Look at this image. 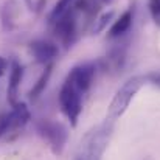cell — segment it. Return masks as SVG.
<instances>
[{
  "label": "cell",
  "instance_id": "4",
  "mask_svg": "<svg viewBox=\"0 0 160 160\" xmlns=\"http://www.w3.org/2000/svg\"><path fill=\"white\" fill-rule=\"evenodd\" d=\"M54 23V34L59 39V42L65 47L70 48L79 34V12L75 6H70L67 11H64Z\"/></svg>",
  "mask_w": 160,
  "mask_h": 160
},
{
  "label": "cell",
  "instance_id": "9",
  "mask_svg": "<svg viewBox=\"0 0 160 160\" xmlns=\"http://www.w3.org/2000/svg\"><path fill=\"white\" fill-rule=\"evenodd\" d=\"M132 20H134V11H132V9L124 11V12L115 20V23L110 27L109 34H107L109 39H117V38H121L123 34H126V33L131 30Z\"/></svg>",
  "mask_w": 160,
  "mask_h": 160
},
{
  "label": "cell",
  "instance_id": "11",
  "mask_svg": "<svg viewBox=\"0 0 160 160\" xmlns=\"http://www.w3.org/2000/svg\"><path fill=\"white\" fill-rule=\"evenodd\" d=\"M19 14V5L16 0H8L5 2L3 8H2V25L5 28V31H11L16 25V19Z\"/></svg>",
  "mask_w": 160,
  "mask_h": 160
},
{
  "label": "cell",
  "instance_id": "6",
  "mask_svg": "<svg viewBox=\"0 0 160 160\" xmlns=\"http://www.w3.org/2000/svg\"><path fill=\"white\" fill-rule=\"evenodd\" d=\"M95 72H97V67H95L93 62H84V64H79V65L73 67L67 76L75 82V86L82 93H87L89 89L92 87V82H93V78H95Z\"/></svg>",
  "mask_w": 160,
  "mask_h": 160
},
{
  "label": "cell",
  "instance_id": "14",
  "mask_svg": "<svg viewBox=\"0 0 160 160\" xmlns=\"http://www.w3.org/2000/svg\"><path fill=\"white\" fill-rule=\"evenodd\" d=\"M112 19H113V11H107L104 14H101L100 17H95L93 27H92V33H93V34H98V33L104 31Z\"/></svg>",
  "mask_w": 160,
  "mask_h": 160
},
{
  "label": "cell",
  "instance_id": "18",
  "mask_svg": "<svg viewBox=\"0 0 160 160\" xmlns=\"http://www.w3.org/2000/svg\"><path fill=\"white\" fill-rule=\"evenodd\" d=\"M151 82H152L156 87H159V89H160V73H157V75H152Z\"/></svg>",
  "mask_w": 160,
  "mask_h": 160
},
{
  "label": "cell",
  "instance_id": "7",
  "mask_svg": "<svg viewBox=\"0 0 160 160\" xmlns=\"http://www.w3.org/2000/svg\"><path fill=\"white\" fill-rule=\"evenodd\" d=\"M30 52L38 64H50L53 59L58 58L59 48L54 42L39 39V41H34L30 44Z\"/></svg>",
  "mask_w": 160,
  "mask_h": 160
},
{
  "label": "cell",
  "instance_id": "5",
  "mask_svg": "<svg viewBox=\"0 0 160 160\" xmlns=\"http://www.w3.org/2000/svg\"><path fill=\"white\" fill-rule=\"evenodd\" d=\"M38 132L48 143L54 156H61L64 152L68 140V129L65 124L52 120H42L38 123Z\"/></svg>",
  "mask_w": 160,
  "mask_h": 160
},
{
  "label": "cell",
  "instance_id": "16",
  "mask_svg": "<svg viewBox=\"0 0 160 160\" xmlns=\"http://www.w3.org/2000/svg\"><path fill=\"white\" fill-rule=\"evenodd\" d=\"M9 132H14V128H12L11 113L8 112V113H2L0 115V138L5 137Z\"/></svg>",
  "mask_w": 160,
  "mask_h": 160
},
{
  "label": "cell",
  "instance_id": "1",
  "mask_svg": "<svg viewBox=\"0 0 160 160\" xmlns=\"http://www.w3.org/2000/svg\"><path fill=\"white\" fill-rule=\"evenodd\" d=\"M113 120L106 118L103 123L92 128L81 140L78 151L73 160H101L104 151L109 146L112 132H113Z\"/></svg>",
  "mask_w": 160,
  "mask_h": 160
},
{
  "label": "cell",
  "instance_id": "12",
  "mask_svg": "<svg viewBox=\"0 0 160 160\" xmlns=\"http://www.w3.org/2000/svg\"><path fill=\"white\" fill-rule=\"evenodd\" d=\"M52 72H53V64L50 62V64H47L45 70L42 72V75L38 78L36 84H34L33 89L30 90V98H31V100H36V98H39V97L42 95V92L45 90V87H47V84H48V81H50Z\"/></svg>",
  "mask_w": 160,
  "mask_h": 160
},
{
  "label": "cell",
  "instance_id": "19",
  "mask_svg": "<svg viewBox=\"0 0 160 160\" xmlns=\"http://www.w3.org/2000/svg\"><path fill=\"white\" fill-rule=\"evenodd\" d=\"M100 3H106V5H109V3H112L113 0H98Z\"/></svg>",
  "mask_w": 160,
  "mask_h": 160
},
{
  "label": "cell",
  "instance_id": "13",
  "mask_svg": "<svg viewBox=\"0 0 160 160\" xmlns=\"http://www.w3.org/2000/svg\"><path fill=\"white\" fill-rule=\"evenodd\" d=\"M107 61V65L113 70H120L126 61V50L124 47H117L113 50H110V53L107 54L106 58Z\"/></svg>",
  "mask_w": 160,
  "mask_h": 160
},
{
  "label": "cell",
  "instance_id": "3",
  "mask_svg": "<svg viewBox=\"0 0 160 160\" xmlns=\"http://www.w3.org/2000/svg\"><path fill=\"white\" fill-rule=\"evenodd\" d=\"M82 97H84V93L67 76L61 87V92H59V106H61L62 113L68 118V121L73 128L78 124L79 115L82 112Z\"/></svg>",
  "mask_w": 160,
  "mask_h": 160
},
{
  "label": "cell",
  "instance_id": "2",
  "mask_svg": "<svg viewBox=\"0 0 160 160\" xmlns=\"http://www.w3.org/2000/svg\"><path fill=\"white\" fill-rule=\"evenodd\" d=\"M151 78H152V75H146V76L140 75V76H134V78L128 79L120 87V90L115 93L113 100L110 101V106H109L106 118L117 121L128 110V107L131 104V101L134 100V97L137 95V92L143 86H146L148 82H151Z\"/></svg>",
  "mask_w": 160,
  "mask_h": 160
},
{
  "label": "cell",
  "instance_id": "15",
  "mask_svg": "<svg viewBox=\"0 0 160 160\" xmlns=\"http://www.w3.org/2000/svg\"><path fill=\"white\" fill-rule=\"evenodd\" d=\"M75 0H58L56 2V5H54V8L52 9V12H50V22L53 23L54 20L64 12V11H67L70 6H72V3H73Z\"/></svg>",
  "mask_w": 160,
  "mask_h": 160
},
{
  "label": "cell",
  "instance_id": "8",
  "mask_svg": "<svg viewBox=\"0 0 160 160\" xmlns=\"http://www.w3.org/2000/svg\"><path fill=\"white\" fill-rule=\"evenodd\" d=\"M22 78H23V67H22V64L17 62V61H12L11 72H9V81H8V101H9L11 106L17 103Z\"/></svg>",
  "mask_w": 160,
  "mask_h": 160
},
{
  "label": "cell",
  "instance_id": "10",
  "mask_svg": "<svg viewBox=\"0 0 160 160\" xmlns=\"http://www.w3.org/2000/svg\"><path fill=\"white\" fill-rule=\"evenodd\" d=\"M9 113H11L14 132L19 131V129H23L27 126V123L30 121V118H31V113H30L27 104L25 103H19V101L16 104H12V109L9 110Z\"/></svg>",
  "mask_w": 160,
  "mask_h": 160
},
{
  "label": "cell",
  "instance_id": "17",
  "mask_svg": "<svg viewBox=\"0 0 160 160\" xmlns=\"http://www.w3.org/2000/svg\"><path fill=\"white\" fill-rule=\"evenodd\" d=\"M6 65H8V64H6V61H5V59L0 56V78H2V75L5 73V70H6Z\"/></svg>",
  "mask_w": 160,
  "mask_h": 160
}]
</instances>
